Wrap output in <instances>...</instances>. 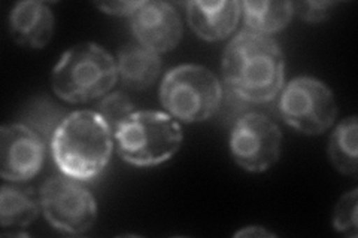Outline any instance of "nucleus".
<instances>
[{"instance_id":"1","label":"nucleus","mask_w":358,"mask_h":238,"mask_svg":"<svg viewBox=\"0 0 358 238\" xmlns=\"http://www.w3.org/2000/svg\"><path fill=\"white\" fill-rule=\"evenodd\" d=\"M222 76L246 103H267L284 85V55L275 39L243 29L222 55Z\"/></svg>"},{"instance_id":"2","label":"nucleus","mask_w":358,"mask_h":238,"mask_svg":"<svg viewBox=\"0 0 358 238\" xmlns=\"http://www.w3.org/2000/svg\"><path fill=\"white\" fill-rule=\"evenodd\" d=\"M60 172L75 180H90L103 172L112 154V130L94 110L72 112L51 140Z\"/></svg>"},{"instance_id":"3","label":"nucleus","mask_w":358,"mask_h":238,"mask_svg":"<svg viewBox=\"0 0 358 238\" xmlns=\"http://www.w3.org/2000/svg\"><path fill=\"white\" fill-rule=\"evenodd\" d=\"M114 59L96 43L71 48L52 70L54 93L67 103H87L106 94L117 82Z\"/></svg>"},{"instance_id":"4","label":"nucleus","mask_w":358,"mask_h":238,"mask_svg":"<svg viewBox=\"0 0 358 238\" xmlns=\"http://www.w3.org/2000/svg\"><path fill=\"white\" fill-rule=\"evenodd\" d=\"M117 152L136 167L159 165L176 154L182 143L181 126L167 113L133 112L114 131Z\"/></svg>"},{"instance_id":"5","label":"nucleus","mask_w":358,"mask_h":238,"mask_svg":"<svg viewBox=\"0 0 358 238\" xmlns=\"http://www.w3.org/2000/svg\"><path fill=\"white\" fill-rule=\"evenodd\" d=\"M222 88L217 76L203 66H178L164 76L160 87L162 105L184 122L209 119L221 105Z\"/></svg>"},{"instance_id":"6","label":"nucleus","mask_w":358,"mask_h":238,"mask_svg":"<svg viewBox=\"0 0 358 238\" xmlns=\"http://www.w3.org/2000/svg\"><path fill=\"white\" fill-rule=\"evenodd\" d=\"M279 110L289 127L310 135L329 130L338 117V105L329 87L308 76L296 77L285 87Z\"/></svg>"},{"instance_id":"7","label":"nucleus","mask_w":358,"mask_h":238,"mask_svg":"<svg viewBox=\"0 0 358 238\" xmlns=\"http://www.w3.org/2000/svg\"><path fill=\"white\" fill-rule=\"evenodd\" d=\"M41 209L55 230L81 235L93 228L97 218L94 197L72 177H52L41 189Z\"/></svg>"},{"instance_id":"8","label":"nucleus","mask_w":358,"mask_h":238,"mask_svg":"<svg viewBox=\"0 0 358 238\" xmlns=\"http://www.w3.org/2000/svg\"><path fill=\"white\" fill-rule=\"evenodd\" d=\"M282 134L273 121L262 113L242 115L231 130L230 151L239 167L251 173H263L281 156Z\"/></svg>"},{"instance_id":"9","label":"nucleus","mask_w":358,"mask_h":238,"mask_svg":"<svg viewBox=\"0 0 358 238\" xmlns=\"http://www.w3.org/2000/svg\"><path fill=\"white\" fill-rule=\"evenodd\" d=\"M45 144L22 122L6 124L0 130V176L10 182L35 177L43 164Z\"/></svg>"},{"instance_id":"10","label":"nucleus","mask_w":358,"mask_h":238,"mask_svg":"<svg viewBox=\"0 0 358 238\" xmlns=\"http://www.w3.org/2000/svg\"><path fill=\"white\" fill-rule=\"evenodd\" d=\"M133 35L147 50L163 54L182 38V22L176 9L166 2H142L130 15Z\"/></svg>"},{"instance_id":"11","label":"nucleus","mask_w":358,"mask_h":238,"mask_svg":"<svg viewBox=\"0 0 358 238\" xmlns=\"http://www.w3.org/2000/svg\"><path fill=\"white\" fill-rule=\"evenodd\" d=\"M241 15V3L227 2H188V24L203 40H221L236 29Z\"/></svg>"},{"instance_id":"12","label":"nucleus","mask_w":358,"mask_h":238,"mask_svg":"<svg viewBox=\"0 0 358 238\" xmlns=\"http://www.w3.org/2000/svg\"><path fill=\"white\" fill-rule=\"evenodd\" d=\"M9 31L22 47L43 48L54 33V15L43 2H20L10 13Z\"/></svg>"},{"instance_id":"13","label":"nucleus","mask_w":358,"mask_h":238,"mask_svg":"<svg viewBox=\"0 0 358 238\" xmlns=\"http://www.w3.org/2000/svg\"><path fill=\"white\" fill-rule=\"evenodd\" d=\"M118 73L121 81L131 89L151 87L162 72L159 54L147 50L142 45H130L118 55Z\"/></svg>"},{"instance_id":"14","label":"nucleus","mask_w":358,"mask_h":238,"mask_svg":"<svg viewBox=\"0 0 358 238\" xmlns=\"http://www.w3.org/2000/svg\"><path fill=\"white\" fill-rule=\"evenodd\" d=\"M246 29L260 35H272L288 26L294 8L291 2H243L241 3Z\"/></svg>"},{"instance_id":"15","label":"nucleus","mask_w":358,"mask_h":238,"mask_svg":"<svg viewBox=\"0 0 358 238\" xmlns=\"http://www.w3.org/2000/svg\"><path fill=\"white\" fill-rule=\"evenodd\" d=\"M357 144H358V126L357 118L351 117L342 121L333 131L329 143V156L333 165L341 173L354 176L357 174Z\"/></svg>"},{"instance_id":"16","label":"nucleus","mask_w":358,"mask_h":238,"mask_svg":"<svg viewBox=\"0 0 358 238\" xmlns=\"http://www.w3.org/2000/svg\"><path fill=\"white\" fill-rule=\"evenodd\" d=\"M38 202L27 192L3 186L0 192V223L3 228H26L38 218Z\"/></svg>"},{"instance_id":"17","label":"nucleus","mask_w":358,"mask_h":238,"mask_svg":"<svg viewBox=\"0 0 358 238\" xmlns=\"http://www.w3.org/2000/svg\"><path fill=\"white\" fill-rule=\"evenodd\" d=\"M67 115L69 113H66L50 98L39 97L33 100L31 105H29L24 110L22 124L35 131L45 143L51 144L55 131L62 126Z\"/></svg>"},{"instance_id":"18","label":"nucleus","mask_w":358,"mask_h":238,"mask_svg":"<svg viewBox=\"0 0 358 238\" xmlns=\"http://www.w3.org/2000/svg\"><path fill=\"white\" fill-rule=\"evenodd\" d=\"M96 112L105 119L110 130L115 131L120 124L133 113V103L124 93H112L100 101Z\"/></svg>"},{"instance_id":"19","label":"nucleus","mask_w":358,"mask_h":238,"mask_svg":"<svg viewBox=\"0 0 358 238\" xmlns=\"http://www.w3.org/2000/svg\"><path fill=\"white\" fill-rule=\"evenodd\" d=\"M357 204H358V192L352 189L348 194H345L338 206L334 209V218L333 225L334 230L355 238L358 235V226H357Z\"/></svg>"},{"instance_id":"20","label":"nucleus","mask_w":358,"mask_h":238,"mask_svg":"<svg viewBox=\"0 0 358 238\" xmlns=\"http://www.w3.org/2000/svg\"><path fill=\"white\" fill-rule=\"evenodd\" d=\"M334 2H299L293 3L294 13L306 22H322L326 21L334 9Z\"/></svg>"},{"instance_id":"21","label":"nucleus","mask_w":358,"mask_h":238,"mask_svg":"<svg viewBox=\"0 0 358 238\" xmlns=\"http://www.w3.org/2000/svg\"><path fill=\"white\" fill-rule=\"evenodd\" d=\"M142 2H97L94 3L102 13L110 15H131Z\"/></svg>"},{"instance_id":"22","label":"nucleus","mask_w":358,"mask_h":238,"mask_svg":"<svg viewBox=\"0 0 358 238\" xmlns=\"http://www.w3.org/2000/svg\"><path fill=\"white\" fill-rule=\"evenodd\" d=\"M234 237H257V238H262V237H273L272 232L266 231L262 226H246L245 230L238 231L234 234Z\"/></svg>"}]
</instances>
